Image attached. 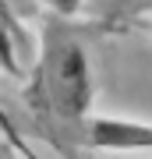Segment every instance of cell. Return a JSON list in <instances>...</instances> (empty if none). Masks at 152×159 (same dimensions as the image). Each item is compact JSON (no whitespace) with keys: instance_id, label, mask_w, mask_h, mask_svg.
<instances>
[{"instance_id":"cell-4","label":"cell","mask_w":152,"mask_h":159,"mask_svg":"<svg viewBox=\"0 0 152 159\" xmlns=\"http://www.w3.org/2000/svg\"><path fill=\"white\" fill-rule=\"evenodd\" d=\"M89 32H124L135 21H141V14H152V0H92L89 7Z\"/></svg>"},{"instance_id":"cell-1","label":"cell","mask_w":152,"mask_h":159,"mask_svg":"<svg viewBox=\"0 0 152 159\" xmlns=\"http://www.w3.org/2000/svg\"><path fill=\"white\" fill-rule=\"evenodd\" d=\"M85 25L46 14L35 64L21 89V131L39 138L60 159H85L92 124V81Z\"/></svg>"},{"instance_id":"cell-5","label":"cell","mask_w":152,"mask_h":159,"mask_svg":"<svg viewBox=\"0 0 152 159\" xmlns=\"http://www.w3.org/2000/svg\"><path fill=\"white\" fill-rule=\"evenodd\" d=\"M46 7V14H57V18H78L92 0H39Z\"/></svg>"},{"instance_id":"cell-2","label":"cell","mask_w":152,"mask_h":159,"mask_svg":"<svg viewBox=\"0 0 152 159\" xmlns=\"http://www.w3.org/2000/svg\"><path fill=\"white\" fill-rule=\"evenodd\" d=\"M35 50H39V35L25 29V21L7 0H0V71L11 78H28L35 64Z\"/></svg>"},{"instance_id":"cell-3","label":"cell","mask_w":152,"mask_h":159,"mask_svg":"<svg viewBox=\"0 0 152 159\" xmlns=\"http://www.w3.org/2000/svg\"><path fill=\"white\" fill-rule=\"evenodd\" d=\"M89 148L96 152H152V124L124 117H92Z\"/></svg>"},{"instance_id":"cell-6","label":"cell","mask_w":152,"mask_h":159,"mask_svg":"<svg viewBox=\"0 0 152 159\" xmlns=\"http://www.w3.org/2000/svg\"><path fill=\"white\" fill-rule=\"evenodd\" d=\"M0 159H18V156H14V145H11V142H0Z\"/></svg>"}]
</instances>
